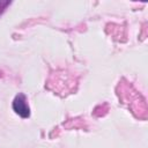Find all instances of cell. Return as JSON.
Returning <instances> with one entry per match:
<instances>
[{"instance_id": "cell-1", "label": "cell", "mask_w": 148, "mask_h": 148, "mask_svg": "<svg viewBox=\"0 0 148 148\" xmlns=\"http://www.w3.org/2000/svg\"><path fill=\"white\" fill-rule=\"evenodd\" d=\"M13 109L14 111L21 116L22 118H28L30 116V109L27 104V98L23 94H18L13 101Z\"/></svg>"}]
</instances>
